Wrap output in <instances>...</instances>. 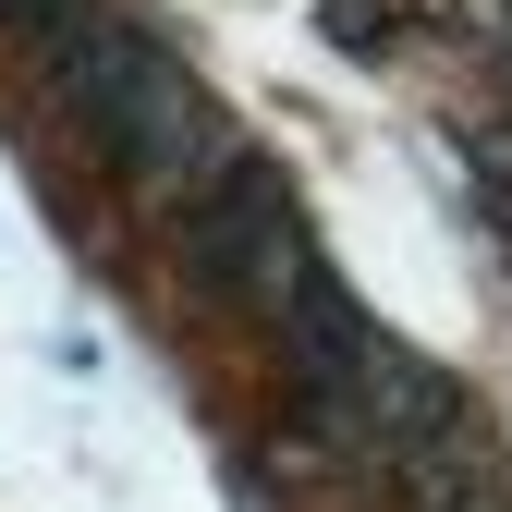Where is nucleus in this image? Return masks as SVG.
I'll list each match as a JSON object with an SVG mask.
<instances>
[{
	"label": "nucleus",
	"mask_w": 512,
	"mask_h": 512,
	"mask_svg": "<svg viewBox=\"0 0 512 512\" xmlns=\"http://www.w3.org/2000/svg\"><path fill=\"white\" fill-rule=\"evenodd\" d=\"M37 49H49V74H61V98H74L98 135L135 159L159 196H183L220 147H232V122L208 110V86L183 74V61L147 37V25H122V13H98V0H37Z\"/></svg>",
	"instance_id": "1"
},
{
	"label": "nucleus",
	"mask_w": 512,
	"mask_h": 512,
	"mask_svg": "<svg viewBox=\"0 0 512 512\" xmlns=\"http://www.w3.org/2000/svg\"><path fill=\"white\" fill-rule=\"evenodd\" d=\"M427 488H439L427 512H500V488H488V452H464V464H439Z\"/></svg>",
	"instance_id": "2"
}]
</instances>
